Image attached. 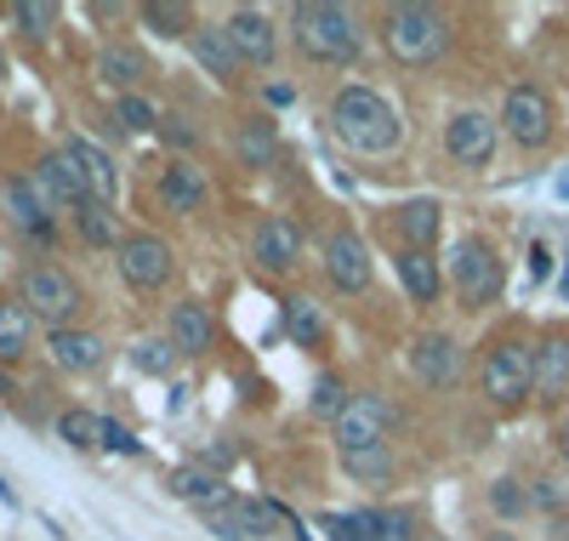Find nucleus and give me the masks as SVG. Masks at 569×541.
Here are the masks:
<instances>
[{"label": "nucleus", "instance_id": "obj_11", "mask_svg": "<svg viewBox=\"0 0 569 541\" xmlns=\"http://www.w3.org/2000/svg\"><path fill=\"white\" fill-rule=\"evenodd\" d=\"M200 519L217 541H257V535H273V524H279L273 502H251V496H222Z\"/></svg>", "mask_w": 569, "mask_h": 541}, {"label": "nucleus", "instance_id": "obj_37", "mask_svg": "<svg viewBox=\"0 0 569 541\" xmlns=\"http://www.w3.org/2000/svg\"><path fill=\"white\" fill-rule=\"evenodd\" d=\"M98 433H103V416H91L86 405H69L58 416V439H63V445H74V451H98Z\"/></svg>", "mask_w": 569, "mask_h": 541}, {"label": "nucleus", "instance_id": "obj_19", "mask_svg": "<svg viewBox=\"0 0 569 541\" xmlns=\"http://www.w3.org/2000/svg\"><path fill=\"white\" fill-rule=\"evenodd\" d=\"M34 183L46 188V200L52 206H86L91 200V183H86V171H80V160L69 155V149H52L40 166H34Z\"/></svg>", "mask_w": 569, "mask_h": 541}, {"label": "nucleus", "instance_id": "obj_10", "mask_svg": "<svg viewBox=\"0 0 569 541\" xmlns=\"http://www.w3.org/2000/svg\"><path fill=\"white\" fill-rule=\"evenodd\" d=\"M393 433V405L376 400V393H353L348 416L337 422V451L353 456V451H382Z\"/></svg>", "mask_w": 569, "mask_h": 541}, {"label": "nucleus", "instance_id": "obj_29", "mask_svg": "<svg viewBox=\"0 0 569 541\" xmlns=\"http://www.w3.org/2000/svg\"><path fill=\"white\" fill-rule=\"evenodd\" d=\"M63 149L80 160V171H86V183H91V200H109L114 206V188H120V171H114V160L98 149L91 137H69Z\"/></svg>", "mask_w": 569, "mask_h": 541}, {"label": "nucleus", "instance_id": "obj_14", "mask_svg": "<svg viewBox=\"0 0 569 541\" xmlns=\"http://www.w3.org/2000/svg\"><path fill=\"white\" fill-rule=\"evenodd\" d=\"M222 29H228V40H233V52H240V63H257V69L273 63L279 35H273V18H268L262 7H233V12L222 18Z\"/></svg>", "mask_w": 569, "mask_h": 541}, {"label": "nucleus", "instance_id": "obj_46", "mask_svg": "<svg viewBox=\"0 0 569 541\" xmlns=\"http://www.w3.org/2000/svg\"><path fill=\"white\" fill-rule=\"evenodd\" d=\"M262 97H268V104H297V86H291V80H268Z\"/></svg>", "mask_w": 569, "mask_h": 541}, {"label": "nucleus", "instance_id": "obj_1", "mask_svg": "<svg viewBox=\"0 0 569 541\" xmlns=\"http://www.w3.org/2000/svg\"><path fill=\"white\" fill-rule=\"evenodd\" d=\"M330 131H337L353 155H393L405 142L399 104L376 86H342L330 97Z\"/></svg>", "mask_w": 569, "mask_h": 541}, {"label": "nucleus", "instance_id": "obj_5", "mask_svg": "<svg viewBox=\"0 0 569 541\" xmlns=\"http://www.w3.org/2000/svg\"><path fill=\"white\" fill-rule=\"evenodd\" d=\"M18 297H23V308L46 325V331H69L74 325V314H80V279L69 274V268H58V263H34V268H23V279H18Z\"/></svg>", "mask_w": 569, "mask_h": 541}, {"label": "nucleus", "instance_id": "obj_24", "mask_svg": "<svg viewBox=\"0 0 569 541\" xmlns=\"http://www.w3.org/2000/svg\"><path fill=\"white\" fill-rule=\"evenodd\" d=\"M188 52H194V63L211 75V80H233L246 63H240V52H233V40H228V29L222 23H200L194 35H188Z\"/></svg>", "mask_w": 569, "mask_h": 541}, {"label": "nucleus", "instance_id": "obj_43", "mask_svg": "<svg viewBox=\"0 0 569 541\" xmlns=\"http://www.w3.org/2000/svg\"><path fill=\"white\" fill-rule=\"evenodd\" d=\"M160 137L171 142V149H194V137H200V126L188 120V115H166V120H160Z\"/></svg>", "mask_w": 569, "mask_h": 541}, {"label": "nucleus", "instance_id": "obj_8", "mask_svg": "<svg viewBox=\"0 0 569 541\" xmlns=\"http://www.w3.org/2000/svg\"><path fill=\"white\" fill-rule=\"evenodd\" d=\"M496 142H501V115H490V109H456L450 126H445V155L467 171L490 166Z\"/></svg>", "mask_w": 569, "mask_h": 541}, {"label": "nucleus", "instance_id": "obj_32", "mask_svg": "<svg viewBox=\"0 0 569 541\" xmlns=\"http://www.w3.org/2000/svg\"><path fill=\"white\" fill-rule=\"evenodd\" d=\"M126 365H131L137 376H171V365H177V342L160 336V331H142L131 348H126Z\"/></svg>", "mask_w": 569, "mask_h": 541}, {"label": "nucleus", "instance_id": "obj_20", "mask_svg": "<svg viewBox=\"0 0 569 541\" xmlns=\"http://www.w3.org/2000/svg\"><path fill=\"white\" fill-rule=\"evenodd\" d=\"M166 336L177 342V354H188V360H206V354H211V342H217V319H211V308H206L200 297H182V303L171 308Z\"/></svg>", "mask_w": 569, "mask_h": 541}, {"label": "nucleus", "instance_id": "obj_15", "mask_svg": "<svg viewBox=\"0 0 569 541\" xmlns=\"http://www.w3.org/2000/svg\"><path fill=\"white\" fill-rule=\"evenodd\" d=\"M46 360H52V371H63V376H86V371H98L109 360V342L98 331H80V325L46 331Z\"/></svg>", "mask_w": 569, "mask_h": 541}, {"label": "nucleus", "instance_id": "obj_17", "mask_svg": "<svg viewBox=\"0 0 569 541\" xmlns=\"http://www.w3.org/2000/svg\"><path fill=\"white\" fill-rule=\"evenodd\" d=\"M52 200H46V188L34 183V177H12L7 183V217L34 239V245H52Z\"/></svg>", "mask_w": 569, "mask_h": 541}, {"label": "nucleus", "instance_id": "obj_50", "mask_svg": "<svg viewBox=\"0 0 569 541\" xmlns=\"http://www.w3.org/2000/svg\"><path fill=\"white\" fill-rule=\"evenodd\" d=\"M558 297L569 303V263H563V274H558Z\"/></svg>", "mask_w": 569, "mask_h": 541}, {"label": "nucleus", "instance_id": "obj_13", "mask_svg": "<svg viewBox=\"0 0 569 541\" xmlns=\"http://www.w3.org/2000/svg\"><path fill=\"white\" fill-rule=\"evenodd\" d=\"M325 279L337 291H348V297L370 291V252H365V239L353 228H337L325 239Z\"/></svg>", "mask_w": 569, "mask_h": 541}, {"label": "nucleus", "instance_id": "obj_44", "mask_svg": "<svg viewBox=\"0 0 569 541\" xmlns=\"http://www.w3.org/2000/svg\"><path fill=\"white\" fill-rule=\"evenodd\" d=\"M530 502H536V508H547V513H558V508H563L558 479H536V484H530Z\"/></svg>", "mask_w": 569, "mask_h": 541}, {"label": "nucleus", "instance_id": "obj_25", "mask_svg": "<svg viewBox=\"0 0 569 541\" xmlns=\"http://www.w3.org/2000/svg\"><path fill=\"white\" fill-rule=\"evenodd\" d=\"M166 490L177 502H188V508H211V502H222V496H233V490L222 484V473L217 468H206V462H188V468H177L171 479H166Z\"/></svg>", "mask_w": 569, "mask_h": 541}, {"label": "nucleus", "instance_id": "obj_21", "mask_svg": "<svg viewBox=\"0 0 569 541\" xmlns=\"http://www.w3.org/2000/svg\"><path fill=\"white\" fill-rule=\"evenodd\" d=\"M569 393V331H547L536 342V400H563Z\"/></svg>", "mask_w": 569, "mask_h": 541}, {"label": "nucleus", "instance_id": "obj_2", "mask_svg": "<svg viewBox=\"0 0 569 541\" xmlns=\"http://www.w3.org/2000/svg\"><path fill=\"white\" fill-rule=\"evenodd\" d=\"M382 52L399 63V69H427L450 52V12L439 7H421V0H405V7H388L382 12Z\"/></svg>", "mask_w": 569, "mask_h": 541}, {"label": "nucleus", "instance_id": "obj_9", "mask_svg": "<svg viewBox=\"0 0 569 541\" xmlns=\"http://www.w3.org/2000/svg\"><path fill=\"white\" fill-rule=\"evenodd\" d=\"M114 257H120V274L131 291H166L177 279V252L160 234H126V245Z\"/></svg>", "mask_w": 569, "mask_h": 541}, {"label": "nucleus", "instance_id": "obj_18", "mask_svg": "<svg viewBox=\"0 0 569 541\" xmlns=\"http://www.w3.org/2000/svg\"><path fill=\"white\" fill-rule=\"evenodd\" d=\"M206 200H211V177H206V166H194V160H171V166L160 171V206H166V212L194 217V212H206Z\"/></svg>", "mask_w": 569, "mask_h": 541}, {"label": "nucleus", "instance_id": "obj_38", "mask_svg": "<svg viewBox=\"0 0 569 541\" xmlns=\"http://www.w3.org/2000/svg\"><path fill=\"white\" fill-rule=\"evenodd\" d=\"M342 468L359 479V484H388L393 479V451L382 445V451H353V456H342Z\"/></svg>", "mask_w": 569, "mask_h": 541}, {"label": "nucleus", "instance_id": "obj_30", "mask_svg": "<svg viewBox=\"0 0 569 541\" xmlns=\"http://www.w3.org/2000/svg\"><path fill=\"white\" fill-rule=\"evenodd\" d=\"M74 228H80V239L91 245V252H120V245H126L120 212H114L109 200H86V206L74 212Z\"/></svg>", "mask_w": 569, "mask_h": 541}, {"label": "nucleus", "instance_id": "obj_6", "mask_svg": "<svg viewBox=\"0 0 569 541\" xmlns=\"http://www.w3.org/2000/svg\"><path fill=\"white\" fill-rule=\"evenodd\" d=\"M450 279H456V297L461 308H490L501 291H507V263L490 239H461L456 252H450Z\"/></svg>", "mask_w": 569, "mask_h": 541}, {"label": "nucleus", "instance_id": "obj_31", "mask_svg": "<svg viewBox=\"0 0 569 541\" xmlns=\"http://www.w3.org/2000/svg\"><path fill=\"white\" fill-rule=\"evenodd\" d=\"M137 23L149 35H160V40H182V35L200 29L194 7H182V0H149V7H137Z\"/></svg>", "mask_w": 569, "mask_h": 541}, {"label": "nucleus", "instance_id": "obj_12", "mask_svg": "<svg viewBox=\"0 0 569 541\" xmlns=\"http://www.w3.org/2000/svg\"><path fill=\"white\" fill-rule=\"evenodd\" d=\"M302 245H308V234H302L297 217H262L257 234H251V263L262 274H297Z\"/></svg>", "mask_w": 569, "mask_h": 541}, {"label": "nucleus", "instance_id": "obj_35", "mask_svg": "<svg viewBox=\"0 0 569 541\" xmlns=\"http://www.w3.org/2000/svg\"><path fill=\"white\" fill-rule=\"evenodd\" d=\"M365 524H370V541H416L421 513L416 508H365Z\"/></svg>", "mask_w": 569, "mask_h": 541}, {"label": "nucleus", "instance_id": "obj_7", "mask_svg": "<svg viewBox=\"0 0 569 541\" xmlns=\"http://www.w3.org/2000/svg\"><path fill=\"white\" fill-rule=\"evenodd\" d=\"M552 131H558V109H552V97H547L536 80L507 86V97H501V137H512L518 149H547Z\"/></svg>", "mask_w": 569, "mask_h": 541}, {"label": "nucleus", "instance_id": "obj_26", "mask_svg": "<svg viewBox=\"0 0 569 541\" xmlns=\"http://www.w3.org/2000/svg\"><path fill=\"white\" fill-rule=\"evenodd\" d=\"M233 155H240V166H251V171H268V166H279V155H284L279 126H273L268 115H251V120L240 126V137H233Z\"/></svg>", "mask_w": 569, "mask_h": 541}, {"label": "nucleus", "instance_id": "obj_33", "mask_svg": "<svg viewBox=\"0 0 569 541\" xmlns=\"http://www.w3.org/2000/svg\"><path fill=\"white\" fill-rule=\"evenodd\" d=\"M284 336H291L297 348H325L330 319L319 314V303H313V297H291V303H284Z\"/></svg>", "mask_w": 569, "mask_h": 541}, {"label": "nucleus", "instance_id": "obj_47", "mask_svg": "<svg viewBox=\"0 0 569 541\" xmlns=\"http://www.w3.org/2000/svg\"><path fill=\"white\" fill-rule=\"evenodd\" d=\"M7 400H18V376L0 365V405H7Z\"/></svg>", "mask_w": 569, "mask_h": 541}, {"label": "nucleus", "instance_id": "obj_22", "mask_svg": "<svg viewBox=\"0 0 569 541\" xmlns=\"http://www.w3.org/2000/svg\"><path fill=\"white\" fill-rule=\"evenodd\" d=\"M34 314L23 308V297H7V291H0V365H23L29 354H34Z\"/></svg>", "mask_w": 569, "mask_h": 541}, {"label": "nucleus", "instance_id": "obj_45", "mask_svg": "<svg viewBox=\"0 0 569 541\" xmlns=\"http://www.w3.org/2000/svg\"><path fill=\"white\" fill-rule=\"evenodd\" d=\"M552 274V245L547 239H530V285H541Z\"/></svg>", "mask_w": 569, "mask_h": 541}, {"label": "nucleus", "instance_id": "obj_40", "mask_svg": "<svg viewBox=\"0 0 569 541\" xmlns=\"http://www.w3.org/2000/svg\"><path fill=\"white\" fill-rule=\"evenodd\" d=\"M490 508L501 513V519H525L536 502H530V484H518V479H496L490 484Z\"/></svg>", "mask_w": 569, "mask_h": 541}, {"label": "nucleus", "instance_id": "obj_52", "mask_svg": "<svg viewBox=\"0 0 569 541\" xmlns=\"http://www.w3.org/2000/svg\"><path fill=\"white\" fill-rule=\"evenodd\" d=\"M490 541H518V535H507V530H496V535H490Z\"/></svg>", "mask_w": 569, "mask_h": 541}, {"label": "nucleus", "instance_id": "obj_28", "mask_svg": "<svg viewBox=\"0 0 569 541\" xmlns=\"http://www.w3.org/2000/svg\"><path fill=\"white\" fill-rule=\"evenodd\" d=\"M142 75H149V58L137 52V46H126V40H109L103 52H98V80L114 91V97H126Z\"/></svg>", "mask_w": 569, "mask_h": 541}, {"label": "nucleus", "instance_id": "obj_27", "mask_svg": "<svg viewBox=\"0 0 569 541\" xmlns=\"http://www.w3.org/2000/svg\"><path fill=\"white\" fill-rule=\"evenodd\" d=\"M393 274H399V285H405V297H410V303H421V308H433V303H439L445 274H439V263L427 257V252H399V257H393Z\"/></svg>", "mask_w": 569, "mask_h": 541}, {"label": "nucleus", "instance_id": "obj_36", "mask_svg": "<svg viewBox=\"0 0 569 541\" xmlns=\"http://www.w3.org/2000/svg\"><path fill=\"white\" fill-rule=\"evenodd\" d=\"M109 120L120 126V131H160V109L149 104V97H137V91H126V97H114V109H109Z\"/></svg>", "mask_w": 569, "mask_h": 541}, {"label": "nucleus", "instance_id": "obj_39", "mask_svg": "<svg viewBox=\"0 0 569 541\" xmlns=\"http://www.w3.org/2000/svg\"><path fill=\"white\" fill-rule=\"evenodd\" d=\"M12 18H18V29L29 35V40H46V35H52L58 29V7H52V0H23V7H12Z\"/></svg>", "mask_w": 569, "mask_h": 541}, {"label": "nucleus", "instance_id": "obj_34", "mask_svg": "<svg viewBox=\"0 0 569 541\" xmlns=\"http://www.w3.org/2000/svg\"><path fill=\"white\" fill-rule=\"evenodd\" d=\"M348 405H353V393H348V382H342L337 371H325V376L313 382V393H308V411H313L319 422H330V427L348 416Z\"/></svg>", "mask_w": 569, "mask_h": 541}, {"label": "nucleus", "instance_id": "obj_49", "mask_svg": "<svg viewBox=\"0 0 569 541\" xmlns=\"http://www.w3.org/2000/svg\"><path fill=\"white\" fill-rule=\"evenodd\" d=\"M558 456H563V462H569V422H563V427H558Z\"/></svg>", "mask_w": 569, "mask_h": 541}, {"label": "nucleus", "instance_id": "obj_4", "mask_svg": "<svg viewBox=\"0 0 569 541\" xmlns=\"http://www.w3.org/2000/svg\"><path fill=\"white\" fill-rule=\"evenodd\" d=\"M479 387H485V400L496 411H518L536 393V342L525 331H501L490 348H485Z\"/></svg>", "mask_w": 569, "mask_h": 541}, {"label": "nucleus", "instance_id": "obj_48", "mask_svg": "<svg viewBox=\"0 0 569 541\" xmlns=\"http://www.w3.org/2000/svg\"><path fill=\"white\" fill-rule=\"evenodd\" d=\"M0 502H7V508H18V490L7 484V473H0Z\"/></svg>", "mask_w": 569, "mask_h": 541}, {"label": "nucleus", "instance_id": "obj_42", "mask_svg": "<svg viewBox=\"0 0 569 541\" xmlns=\"http://www.w3.org/2000/svg\"><path fill=\"white\" fill-rule=\"evenodd\" d=\"M98 451H114V456H142V439H137V427H126L120 416H103Z\"/></svg>", "mask_w": 569, "mask_h": 541}, {"label": "nucleus", "instance_id": "obj_3", "mask_svg": "<svg viewBox=\"0 0 569 541\" xmlns=\"http://www.w3.org/2000/svg\"><path fill=\"white\" fill-rule=\"evenodd\" d=\"M291 35L313 63H353L365 46V23L353 7H337V0H297L291 7Z\"/></svg>", "mask_w": 569, "mask_h": 541}, {"label": "nucleus", "instance_id": "obj_41", "mask_svg": "<svg viewBox=\"0 0 569 541\" xmlns=\"http://www.w3.org/2000/svg\"><path fill=\"white\" fill-rule=\"evenodd\" d=\"M319 530H325V541H370L365 508L359 513H319Z\"/></svg>", "mask_w": 569, "mask_h": 541}, {"label": "nucleus", "instance_id": "obj_51", "mask_svg": "<svg viewBox=\"0 0 569 541\" xmlns=\"http://www.w3.org/2000/svg\"><path fill=\"white\" fill-rule=\"evenodd\" d=\"M558 200H569V171L558 177Z\"/></svg>", "mask_w": 569, "mask_h": 541}, {"label": "nucleus", "instance_id": "obj_16", "mask_svg": "<svg viewBox=\"0 0 569 541\" xmlns=\"http://www.w3.org/2000/svg\"><path fill=\"white\" fill-rule=\"evenodd\" d=\"M410 371H416V382H427V387H450V382L461 376L456 336H450V331H421V336L410 342Z\"/></svg>", "mask_w": 569, "mask_h": 541}, {"label": "nucleus", "instance_id": "obj_23", "mask_svg": "<svg viewBox=\"0 0 569 541\" xmlns=\"http://www.w3.org/2000/svg\"><path fill=\"white\" fill-rule=\"evenodd\" d=\"M393 228H399V239H405V252H433L439 245V234H445V206L439 200H405L399 212H393Z\"/></svg>", "mask_w": 569, "mask_h": 541}]
</instances>
